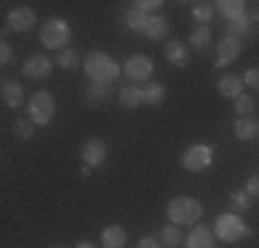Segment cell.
Returning <instances> with one entry per match:
<instances>
[{"mask_svg":"<svg viewBox=\"0 0 259 248\" xmlns=\"http://www.w3.org/2000/svg\"><path fill=\"white\" fill-rule=\"evenodd\" d=\"M55 116V99L50 91H36L28 99V119L39 127H47Z\"/></svg>","mask_w":259,"mask_h":248,"instance_id":"cell-5","label":"cell"},{"mask_svg":"<svg viewBox=\"0 0 259 248\" xmlns=\"http://www.w3.org/2000/svg\"><path fill=\"white\" fill-rule=\"evenodd\" d=\"M245 193H248V196H259V171L248 177V182H245Z\"/></svg>","mask_w":259,"mask_h":248,"instance_id":"cell-35","label":"cell"},{"mask_svg":"<svg viewBox=\"0 0 259 248\" xmlns=\"http://www.w3.org/2000/svg\"><path fill=\"white\" fill-rule=\"evenodd\" d=\"M240 36H229L226 33L224 39L218 42V58H215V69H224V66H229L232 61L240 58Z\"/></svg>","mask_w":259,"mask_h":248,"instance_id":"cell-9","label":"cell"},{"mask_svg":"<svg viewBox=\"0 0 259 248\" xmlns=\"http://www.w3.org/2000/svg\"><path fill=\"white\" fill-rule=\"evenodd\" d=\"M251 30V17L245 14V17H240V20H234L229 22V36H237V33H248Z\"/></svg>","mask_w":259,"mask_h":248,"instance_id":"cell-31","label":"cell"},{"mask_svg":"<svg viewBox=\"0 0 259 248\" xmlns=\"http://www.w3.org/2000/svg\"><path fill=\"white\" fill-rule=\"evenodd\" d=\"M121 72L127 74V80L133 86L149 83L152 74H155V64H152L149 55H130V58L124 61V66H121Z\"/></svg>","mask_w":259,"mask_h":248,"instance_id":"cell-7","label":"cell"},{"mask_svg":"<svg viewBox=\"0 0 259 248\" xmlns=\"http://www.w3.org/2000/svg\"><path fill=\"white\" fill-rule=\"evenodd\" d=\"M83 66H85V74H89L91 83H102V86H110L121 74V66L105 53H89Z\"/></svg>","mask_w":259,"mask_h":248,"instance_id":"cell-1","label":"cell"},{"mask_svg":"<svg viewBox=\"0 0 259 248\" xmlns=\"http://www.w3.org/2000/svg\"><path fill=\"white\" fill-rule=\"evenodd\" d=\"M91 171H94V169H91V166H80V177H91Z\"/></svg>","mask_w":259,"mask_h":248,"instance_id":"cell-37","label":"cell"},{"mask_svg":"<svg viewBox=\"0 0 259 248\" xmlns=\"http://www.w3.org/2000/svg\"><path fill=\"white\" fill-rule=\"evenodd\" d=\"M55 64L61 66V69H66V72H72V69H77L80 64H83V58H80V53L77 50H61L58 55H55Z\"/></svg>","mask_w":259,"mask_h":248,"instance_id":"cell-24","label":"cell"},{"mask_svg":"<svg viewBox=\"0 0 259 248\" xmlns=\"http://www.w3.org/2000/svg\"><path fill=\"white\" fill-rule=\"evenodd\" d=\"M215 9H218L229 22H234V20H240V17L248 14V6H245L243 0H221V3H215Z\"/></svg>","mask_w":259,"mask_h":248,"instance_id":"cell-19","label":"cell"},{"mask_svg":"<svg viewBox=\"0 0 259 248\" xmlns=\"http://www.w3.org/2000/svg\"><path fill=\"white\" fill-rule=\"evenodd\" d=\"M160 243H163V248H177L182 243V232L177 223H168V226H163V232H160Z\"/></svg>","mask_w":259,"mask_h":248,"instance_id":"cell-25","label":"cell"},{"mask_svg":"<svg viewBox=\"0 0 259 248\" xmlns=\"http://www.w3.org/2000/svg\"><path fill=\"white\" fill-rule=\"evenodd\" d=\"M165 213H168L171 223H177V226H185V223L201 221V215H204V207H201V201H199V198H193V196H177V198H171V201H168Z\"/></svg>","mask_w":259,"mask_h":248,"instance_id":"cell-2","label":"cell"},{"mask_svg":"<svg viewBox=\"0 0 259 248\" xmlns=\"http://www.w3.org/2000/svg\"><path fill=\"white\" fill-rule=\"evenodd\" d=\"M53 248H64V245H53Z\"/></svg>","mask_w":259,"mask_h":248,"instance_id":"cell-39","label":"cell"},{"mask_svg":"<svg viewBox=\"0 0 259 248\" xmlns=\"http://www.w3.org/2000/svg\"><path fill=\"white\" fill-rule=\"evenodd\" d=\"M119 102H121V108H127V110H135V108H141L144 105V89H138V86H124V89L119 91Z\"/></svg>","mask_w":259,"mask_h":248,"instance_id":"cell-18","label":"cell"},{"mask_svg":"<svg viewBox=\"0 0 259 248\" xmlns=\"http://www.w3.org/2000/svg\"><path fill=\"white\" fill-rule=\"evenodd\" d=\"M256 110V102L251 94H240L237 99H234V113L240 116V119H245V116H251Z\"/></svg>","mask_w":259,"mask_h":248,"instance_id":"cell-27","label":"cell"},{"mask_svg":"<svg viewBox=\"0 0 259 248\" xmlns=\"http://www.w3.org/2000/svg\"><path fill=\"white\" fill-rule=\"evenodd\" d=\"M243 83L248 86V89L259 91V66H251V69H248V72L243 74Z\"/></svg>","mask_w":259,"mask_h":248,"instance_id":"cell-34","label":"cell"},{"mask_svg":"<svg viewBox=\"0 0 259 248\" xmlns=\"http://www.w3.org/2000/svg\"><path fill=\"white\" fill-rule=\"evenodd\" d=\"M243 77H237V74H224V77L218 80V94L226 97V99H237L243 94Z\"/></svg>","mask_w":259,"mask_h":248,"instance_id":"cell-17","label":"cell"},{"mask_svg":"<svg viewBox=\"0 0 259 248\" xmlns=\"http://www.w3.org/2000/svg\"><path fill=\"white\" fill-rule=\"evenodd\" d=\"M251 229L245 226V221L237 213H224L215 218V237L224 240V243H237V240L248 237Z\"/></svg>","mask_w":259,"mask_h":248,"instance_id":"cell-4","label":"cell"},{"mask_svg":"<svg viewBox=\"0 0 259 248\" xmlns=\"http://www.w3.org/2000/svg\"><path fill=\"white\" fill-rule=\"evenodd\" d=\"M185 243H188V248H212L215 245V234L209 226H196L193 232L185 237Z\"/></svg>","mask_w":259,"mask_h":248,"instance_id":"cell-16","label":"cell"},{"mask_svg":"<svg viewBox=\"0 0 259 248\" xmlns=\"http://www.w3.org/2000/svg\"><path fill=\"white\" fill-rule=\"evenodd\" d=\"M229 207L232 213H245V210L251 207V196L245 193V190H234V193H229Z\"/></svg>","mask_w":259,"mask_h":248,"instance_id":"cell-28","label":"cell"},{"mask_svg":"<svg viewBox=\"0 0 259 248\" xmlns=\"http://www.w3.org/2000/svg\"><path fill=\"white\" fill-rule=\"evenodd\" d=\"M22 86L17 83V80H6L3 83V89H0V97H3V105L6 108H11V110H17L22 105Z\"/></svg>","mask_w":259,"mask_h":248,"instance_id":"cell-15","label":"cell"},{"mask_svg":"<svg viewBox=\"0 0 259 248\" xmlns=\"http://www.w3.org/2000/svg\"><path fill=\"white\" fill-rule=\"evenodd\" d=\"M212 160H215L212 146L209 144H193L190 149H185V154H182V169L199 174V171H207L209 166H212Z\"/></svg>","mask_w":259,"mask_h":248,"instance_id":"cell-6","label":"cell"},{"mask_svg":"<svg viewBox=\"0 0 259 248\" xmlns=\"http://www.w3.org/2000/svg\"><path fill=\"white\" fill-rule=\"evenodd\" d=\"M69 39H72L69 22L58 20V17L47 20L45 25H41V30H39V42H41V47H47V50H58V53H61V50H66Z\"/></svg>","mask_w":259,"mask_h":248,"instance_id":"cell-3","label":"cell"},{"mask_svg":"<svg viewBox=\"0 0 259 248\" xmlns=\"http://www.w3.org/2000/svg\"><path fill=\"white\" fill-rule=\"evenodd\" d=\"M108 141L105 138H89L83 144V163L91 166V169H97V166H102L105 160H108Z\"/></svg>","mask_w":259,"mask_h":248,"instance_id":"cell-10","label":"cell"},{"mask_svg":"<svg viewBox=\"0 0 259 248\" xmlns=\"http://www.w3.org/2000/svg\"><path fill=\"white\" fill-rule=\"evenodd\" d=\"M138 248H163V243H160V240H155V237H144L138 243Z\"/></svg>","mask_w":259,"mask_h":248,"instance_id":"cell-36","label":"cell"},{"mask_svg":"<svg viewBox=\"0 0 259 248\" xmlns=\"http://www.w3.org/2000/svg\"><path fill=\"white\" fill-rule=\"evenodd\" d=\"M160 6H163V0H135L133 9H138V11H144V14H149V11H157Z\"/></svg>","mask_w":259,"mask_h":248,"instance_id":"cell-33","label":"cell"},{"mask_svg":"<svg viewBox=\"0 0 259 248\" xmlns=\"http://www.w3.org/2000/svg\"><path fill=\"white\" fill-rule=\"evenodd\" d=\"M168 20H165V17H149V25H146V30H144V33L146 36H149V39L152 42H165V39H168Z\"/></svg>","mask_w":259,"mask_h":248,"instance_id":"cell-20","label":"cell"},{"mask_svg":"<svg viewBox=\"0 0 259 248\" xmlns=\"http://www.w3.org/2000/svg\"><path fill=\"white\" fill-rule=\"evenodd\" d=\"M0 64H3V66H11V64H14V47H11L6 39L0 42Z\"/></svg>","mask_w":259,"mask_h":248,"instance_id":"cell-32","label":"cell"},{"mask_svg":"<svg viewBox=\"0 0 259 248\" xmlns=\"http://www.w3.org/2000/svg\"><path fill=\"white\" fill-rule=\"evenodd\" d=\"M108 97H110V91H108V86H102V83H91L89 80V86L83 89V99L91 108H102V105L108 102Z\"/></svg>","mask_w":259,"mask_h":248,"instance_id":"cell-13","label":"cell"},{"mask_svg":"<svg viewBox=\"0 0 259 248\" xmlns=\"http://www.w3.org/2000/svg\"><path fill=\"white\" fill-rule=\"evenodd\" d=\"M33 130H36V124L30 119H17L14 121V135L20 141H30V138H33Z\"/></svg>","mask_w":259,"mask_h":248,"instance_id":"cell-30","label":"cell"},{"mask_svg":"<svg viewBox=\"0 0 259 248\" xmlns=\"http://www.w3.org/2000/svg\"><path fill=\"white\" fill-rule=\"evenodd\" d=\"M22 72L28 74V77H33V80H45V77H50L53 74V61L47 58V55H30V58L22 64Z\"/></svg>","mask_w":259,"mask_h":248,"instance_id":"cell-11","label":"cell"},{"mask_svg":"<svg viewBox=\"0 0 259 248\" xmlns=\"http://www.w3.org/2000/svg\"><path fill=\"white\" fill-rule=\"evenodd\" d=\"M124 25H127V30H133V33H144L146 25H149V14H144V11H138V9H127Z\"/></svg>","mask_w":259,"mask_h":248,"instance_id":"cell-22","label":"cell"},{"mask_svg":"<svg viewBox=\"0 0 259 248\" xmlns=\"http://www.w3.org/2000/svg\"><path fill=\"white\" fill-rule=\"evenodd\" d=\"M163 55H165V61H168L171 66H180V69H185V66H188V61H190V50H188V45H185V42H180V39L165 42Z\"/></svg>","mask_w":259,"mask_h":248,"instance_id":"cell-12","label":"cell"},{"mask_svg":"<svg viewBox=\"0 0 259 248\" xmlns=\"http://www.w3.org/2000/svg\"><path fill=\"white\" fill-rule=\"evenodd\" d=\"M193 20L199 22V25H207L209 20H212V14H215V6L212 3H193Z\"/></svg>","mask_w":259,"mask_h":248,"instance_id":"cell-29","label":"cell"},{"mask_svg":"<svg viewBox=\"0 0 259 248\" xmlns=\"http://www.w3.org/2000/svg\"><path fill=\"white\" fill-rule=\"evenodd\" d=\"M75 248H97V245H94V243H77Z\"/></svg>","mask_w":259,"mask_h":248,"instance_id":"cell-38","label":"cell"},{"mask_svg":"<svg viewBox=\"0 0 259 248\" xmlns=\"http://www.w3.org/2000/svg\"><path fill=\"white\" fill-rule=\"evenodd\" d=\"M36 28V14L25 6L20 9H11L6 14V30H14V33H28V30Z\"/></svg>","mask_w":259,"mask_h":248,"instance_id":"cell-8","label":"cell"},{"mask_svg":"<svg viewBox=\"0 0 259 248\" xmlns=\"http://www.w3.org/2000/svg\"><path fill=\"white\" fill-rule=\"evenodd\" d=\"M102 248H124L127 245V232L119 226V223H110V226L102 229Z\"/></svg>","mask_w":259,"mask_h":248,"instance_id":"cell-14","label":"cell"},{"mask_svg":"<svg viewBox=\"0 0 259 248\" xmlns=\"http://www.w3.org/2000/svg\"><path fill=\"white\" fill-rule=\"evenodd\" d=\"M165 99V86L163 83H149L144 89V105H163Z\"/></svg>","mask_w":259,"mask_h":248,"instance_id":"cell-26","label":"cell"},{"mask_svg":"<svg viewBox=\"0 0 259 248\" xmlns=\"http://www.w3.org/2000/svg\"><path fill=\"white\" fill-rule=\"evenodd\" d=\"M234 135H237L240 141H254L259 135V121H254L251 116H245V119H237L234 121Z\"/></svg>","mask_w":259,"mask_h":248,"instance_id":"cell-21","label":"cell"},{"mask_svg":"<svg viewBox=\"0 0 259 248\" xmlns=\"http://www.w3.org/2000/svg\"><path fill=\"white\" fill-rule=\"evenodd\" d=\"M209 45H212V30L207 25H199L190 36V47H193V53H204V50H209Z\"/></svg>","mask_w":259,"mask_h":248,"instance_id":"cell-23","label":"cell"}]
</instances>
